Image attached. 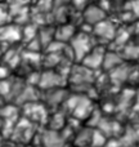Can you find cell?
<instances>
[{
  "mask_svg": "<svg viewBox=\"0 0 139 147\" xmlns=\"http://www.w3.org/2000/svg\"><path fill=\"white\" fill-rule=\"evenodd\" d=\"M106 53L102 48H93L85 57L83 58V63L88 69H97L101 65H103Z\"/></svg>",
  "mask_w": 139,
  "mask_h": 147,
  "instance_id": "obj_4",
  "label": "cell"
},
{
  "mask_svg": "<svg viewBox=\"0 0 139 147\" xmlns=\"http://www.w3.org/2000/svg\"><path fill=\"white\" fill-rule=\"evenodd\" d=\"M76 35L75 26L71 23H62L58 28H56V40L66 43V41H71L73 36Z\"/></svg>",
  "mask_w": 139,
  "mask_h": 147,
  "instance_id": "obj_5",
  "label": "cell"
},
{
  "mask_svg": "<svg viewBox=\"0 0 139 147\" xmlns=\"http://www.w3.org/2000/svg\"><path fill=\"white\" fill-rule=\"evenodd\" d=\"M94 27V35L99 39H104V40H111L116 36V28H115L113 23L108 20H103L102 22L97 23Z\"/></svg>",
  "mask_w": 139,
  "mask_h": 147,
  "instance_id": "obj_3",
  "label": "cell"
},
{
  "mask_svg": "<svg viewBox=\"0 0 139 147\" xmlns=\"http://www.w3.org/2000/svg\"><path fill=\"white\" fill-rule=\"evenodd\" d=\"M71 49L72 54L79 59H83L89 52L93 49L91 38L86 32H79L71 40Z\"/></svg>",
  "mask_w": 139,
  "mask_h": 147,
  "instance_id": "obj_1",
  "label": "cell"
},
{
  "mask_svg": "<svg viewBox=\"0 0 139 147\" xmlns=\"http://www.w3.org/2000/svg\"><path fill=\"white\" fill-rule=\"evenodd\" d=\"M83 20L90 26H95L97 23L106 20V12L98 5H88L83 9Z\"/></svg>",
  "mask_w": 139,
  "mask_h": 147,
  "instance_id": "obj_2",
  "label": "cell"
},
{
  "mask_svg": "<svg viewBox=\"0 0 139 147\" xmlns=\"http://www.w3.org/2000/svg\"><path fill=\"white\" fill-rule=\"evenodd\" d=\"M120 62H121V58L119 57V54H116V53H106L103 65H104V67L112 69V67L119 66Z\"/></svg>",
  "mask_w": 139,
  "mask_h": 147,
  "instance_id": "obj_7",
  "label": "cell"
},
{
  "mask_svg": "<svg viewBox=\"0 0 139 147\" xmlns=\"http://www.w3.org/2000/svg\"><path fill=\"white\" fill-rule=\"evenodd\" d=\"M58 80H61V76L58 74L49 71V72L44 74L40 78V85H43V88H46V89L56 88L57 84H58Z\"/></svg>",
  "mask_w": 139,
  "mask_h": 147,
  "instance_id": "obj_6",
  "label": "cell"
},
{
  "mask_svg": "<svg viewBox=\"0 0 139 147\" xmlns=\"http://www.w3.org/2000/svg\"><path fill=\"white\" fill-rule=\"evenodd\" d=\"M10 89H12V86H10V84L8 83L5 79H3V80H0V96H5V94H8L10 92Z\"/></svg>",
  "mask_w": 139,
  "mask_h": 147,
  "instance_id": "obj_8",
  "label": "cell"
},
{
  "mask_svg": "<svg viewBox=\"0 0 139 147\" xmlns=\"http://www.w3.org/2000/svg\"><path fill=\"white\" fill-rule=\"evenodd\" d=\"M1 103H3V99H1V96H0V109H1Z\"/></svg>",
  "mask_w": 139,
  "mask_h": 147,
  "instance_id": "obj_10",
  "label": "cell"
},
{
  "mask_svg": "<svg viewBox=\"0 0 139 147\" xmlns=\"http://www.w3.org/2000/svg\"><path fill=\"white\" fill-rule=\"evenodd\" d=\"M7 78V69H4V67H0V80H3V79Z\"/></svg>",
  "mask_w": 139,
  "mask_h": 147,
  "instance_id": "obj_9",
  "label": "cell"
}]
</instances>
